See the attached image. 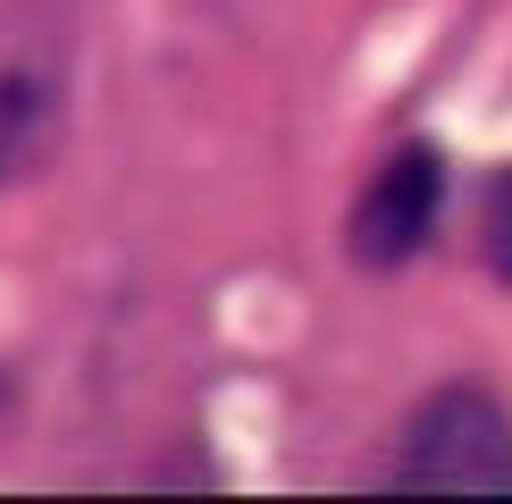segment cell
<instances>
[{
    "instance_id": "6da1fadb",
    "label": "cell",
    "mask_w": 512,
    "mask_h": 504,
    "mask_svg": "<svg viewBox=\"0 0 512 504\" xmlns=\"http://www.w3.org/2000/svg\"><path fill=\"white\" fill-rule=\"evenodd\" d=\"M387 479L412 496H512V412L487 387H437L403 420Z\"/></svg>"
},
{
    "instance_id": "7a4b0ae2",
    "label": "cell",
    "mask_w": 512,
    "mask_h": 504,
    "mask_svg": "<svg viewBox=\"0 0 512 504\" xmlns=\"http://www.w3.org/2000/svg\"><path fill=\"white\" fill-rule=\"evenodd\" d=\"M437 210H445V152L437 143H395V152L370 168V185H361V202L345 219V252L370 278H395V269L437 236Z\"/></svg>"
},
{
    "instance_id": "3957f363",
    "label": "cell",
    "mask_w": 512,
    "mask_h": 504,
    "mask_svg": "<svg viewBox=\"0 0 512 504\" xmlns=\"http://www.w3.org/2000/svg\"><path fill=\"white\" fill-rule=\"evenodd\" d=\"M68 135V51L42 26L0 17V194L26 185Z\"/></svg>"
},
{
    "instance_id": "277c9868",
    "label": "cell",
    "mask_w": 512,
    "mask_h": 504,
    "mask_svg": "<svg viewBox=\"0 0 512 504\" xmlns=\"http://www.w3.org/2000/svg\"><path fill=\"white\" fill-rule=\"evenodd\" d=\"M479 261L496 286H512V168H496L479 185Z\"/></svg>"
}]
</instances>
